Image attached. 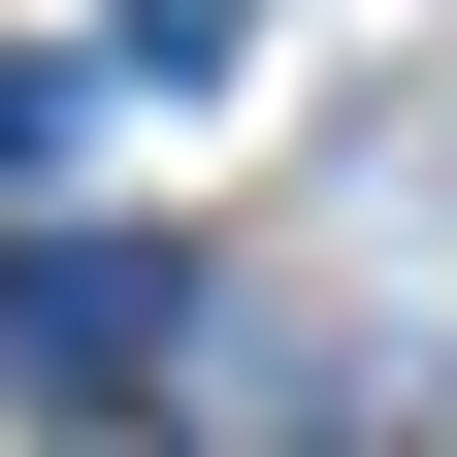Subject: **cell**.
Segmentation results:
<instances>
[{
	"instance_id": "obj_2",
	"label": "cell",
	"mask_w": 457,
	"mask_h": 457,
	"mask_svg": "<svg viewBox=\"0 0 457 457\" xmlns=\"http://www.w3.org/2000/svg\"><path fill=\"white\" fill-rule=\"evenodd\" d=\"M33 163H66V66H0V196H33Z\"/></svg>"
},
{
	"instance_id": "obj_1",
	"label": "cell",
	"mask_w": 457,
	"mask_h": 457,
	"mask_svg": "<svg viewBox=\"0 0 457 457\" xmlns=\"http://www.w3.org/2000/svg\"><path fill=\"white\" fill-rule=\"evenodd\" d=\"M0 392H33V425H131V392H196V262H131V228H33V262H0Z\"/></svg>"
}]
</instances>
